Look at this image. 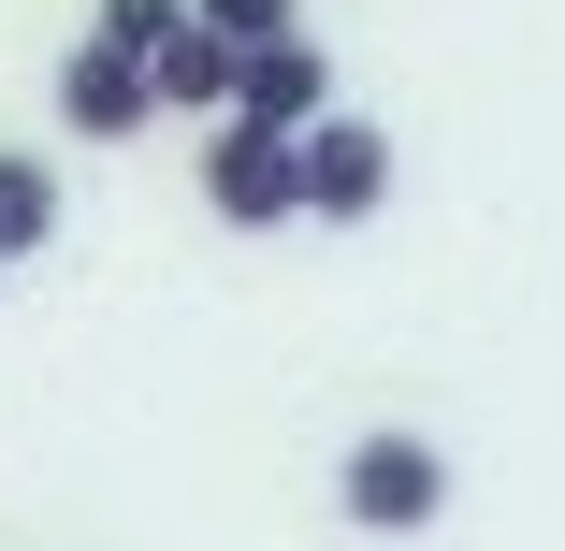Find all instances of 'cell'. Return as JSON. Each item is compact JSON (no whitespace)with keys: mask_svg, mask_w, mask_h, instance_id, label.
I'll return each mask as SVG.
<instances>
[{"mask_svg":"<svg viewBox=\"0 0 565 551\" xmlns=\"http://www.w3.org/2000/svg\"><path fill=\"white\" fill-rule=\"evenodd\" d=\"M87 30H102V44H131V59L160 73V44L189 30V0H102V15H87Z\"/></svg>","mask_w":565,"mask_h":551,"instance_id":"ba28073f","label":"cell"},{"mask_svg":"<svg viewBox=\"0 0 565 551\" xmlns=\"http://www.w3.org/2000/svg\"><path fill=\"white\" fill-rule=\"evenodd\" d=\"M189 189H203L217 233H276V218H305V146L262 131V117H217L203 160H189Z\"/></svg>","mask_w":565,"mask_h":551,"instance_id":"6da1fadb","label":"cell"},{"mask_svg":"<svg viewBox=\"0 0 565 551\" xmlns=\"http://www.w3.org/2000/svg\"><path fill=\"white\" fill-rule=\"evenodd\" d=\"M189 15H203L217 44H290V30H305V0H189Z\"/></svg>","mask_w":565,"mask_h":551,"instance_id":"9c48e42d","label":"cell"},{"mask_svg":"<svg viewBox=\"0 0 565 551\" xmlns=\"http://www.w3.org/2000/svg\"><path fill=\"white\" fill-rule=\"evenodd\" d=\"M233 117H262V131H319V117H333V59H319L305 30H290V44H247Z\"/></svg>","mask_w":565,"mask_h":551,"instance_id":"5b68a950","label":"cell"},{"mask_svg":"<svg viewBox=\"0 0 565 551\" xmlns=\"http://www.w3.org/2000/svg\"><path fill=\"white\" fill-rule=\"evenodd\" d=\"M58 218H73V203H58V160H44V146H0V276L44 262Z\"/></svg>","mask_w":565,"mask_h":551,"instance_id":"8992f818","label":"cell"},{"mask_svg":"<svg viewBox=\"0 0 565 551\" xmlns=\"http://www.w3.org/2000/svg\"><path fill=\"white\" fill-rule=\"evenodd\" d=\"M58 131H87V146H146L160 131V73L131 59V44H58Z\"/></svg>","mask_w":565,"mask_h":551,"instance_id":"277c9868","label":"cell"},{"mask_svg":"<svg viewBox=\"0 0 565 551\" xmlns=\"http://www.w3.org/2000/svg\"><path fill=\"white\" fill-rule=\"evenodd\" d=\"M305 146V218L319 233H363V218L392 203V117H349V102H333L319 131H290Z\"/></svg>","mask_w":565,"mask_h":551,"instance_id":"3957f363","label":"cell"},{"mask_svg":"<svg viewBox=\"0 0 565 551\" xmlns=\"http://www.w3.org/2000/svg\"><path fill=\"white\" fill-rule=\"evenodd\" d=\"M333 508H349L363 537H420L449 508V451L406 435V421H377V435H349V465H333Z\"/></svg>","mask_w":565,"mask_h":551,"instance_id":"7a4b0ae2","label":"cell"},{"mask_svg":"<svg viewBox=\"0 0 565 551\" xmlns=\"http://www.w3.org/2000/svg\"><path fill=\"white\" fill-rule=\"evenodd\" d=\"M233 73H247V44H217V30L189 15V30L160 44V117H203V131H217V117H233Z\"/></svg>","mask_w":565,"mask_h":551,"instance_id":"52a82bcc","label":"cell"}]
</instances>
